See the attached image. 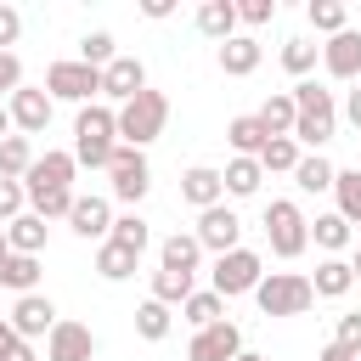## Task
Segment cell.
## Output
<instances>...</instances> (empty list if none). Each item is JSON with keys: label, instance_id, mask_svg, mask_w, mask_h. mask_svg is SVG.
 <instances>
[{"label": "cell", "instance_id": "24", "mask_svg": "<svg viewBox=\"0 0 361 361\" xmlns=\"http://www.w3.org/2000/svg\"><path fill=\"white\" fill-rule=\"evenodd\" d=\"M45 237H51V220H39L34 209H28V214H17V220L6 226L11 254H45Z\"/></svg>", "mask_w": 361, "mask_h": 361}, {"label": "cell", "instance_id": "42", "mask_svg": "<svg viewBox=\"0 0 361 361\" xmlns=\"http://www.w3.org/2000/svg\"><path fill=\"white\" fill-rule=\"evenodd\" d=\"M23 90V62H17V51H0V102H11Z\"/></svg>", "mask_w": 361, "mask_h": 361}, {"label": "cell", "instance_id": "2", "mask_svg": "<svg viewBox=\"0 0 361 361\" xmlns=\"http://www.w3.org/2000/svg\"><path fill=\"white\" fill-rule=\"evenodd\" d=\"M293 107H299L293 141L310 147V152H322V147L333 141V130H338V102H333V90H322L316 79H299V85H293Z\"/></svg>", "mask_w": 361, "mask_h": 361}, {"label": "cell", "instance_id": "51", "mask_svg": "<svg viewBox=\"0 0 361 361\" xmlns=\"http://www.w3.org/2000/svg\"><path fill=\"white\" fill-rule=\"evenodd\" d=\"M11 135H17V124H11V107L0 102V141H11Z\"/></svg>", "mask_w": 361, "mask_h": 361}, {"label": "cell", "instance_id": "4", "mask_svg": "<svg viewBox=\"0 0 361 361\" xmlns=\"http://www.w3.org/2000/svg\"><path fill=\"white\" fill-rule=\"evenodd\" d=\"M254 305L265 316H305L316 305V288L305 271H265V282L254 288Z\"/></svg>", "mask_w": 361, "mask_h": 361}, {"label": "cell", "instance_id": "52", "mask_svg": "<svg viewBox=\"0 0 361 361\" xmlns=\"http://www.w3.org/2000/svg\"><path fill=\"white\" fill-rule=\"evenodd\" d=\"M350 271H355V282H361V243H355V254H350Z\"/></svg>", "mask_w": 361, "mask_h": 361}, {"label": "cell", "instance_id": "34", "mask_svg": "<svg viewBox=\"0 0 361 361\" xmlns=\"http://www.w3.org/2000/svg\"><path fill=\"white\" fill-rule=\"evenodd\" d=\"M34 158H39V152H34V141H28V135L0 141V175H6V180H23V175L34 169Z\"/></svg>", "mask_w": 361, "mask_h": 361}, {"label": "cell", "instance_id": "45", "mask_svg": "<svg viewBox=\"0 0 361 361\" xmlns=\"http://www.w3.org/2000/svg\"><path fill=\"white\" fill-rule=\"evenodd\" d=\"M17 34H23V11L17 6H0V51L17 45Z\"/></svg>", "mask_w": 361, "mask_h": 361}, {"label": "cell", "instance_id": "47", "mask_svg": "<svg viewBox=\"0 0 361 361\" xmlns=\"http://www.w3.org/2000/svg\"><path fill=\"white\" fill-rule=\"evenodd\" d=\"M17 344H23V338H17V327H11V322H6V316H0V355H11V350H17Z\"/></svg>", "mask_w": 361, "mask_h": 361}, {"label": "cell", "instance_id": "40", "mask_svg": "<svg viewBox=\"0 0 361 361\" xmlns=\"http://www.w3.org/2000/svg\"><path fill=\"white\" fill-rule=\"evenodd\" d=\"M79 62H90V68H107V62H118V45H113V34H85L79 39Z\"/></svg>", "mask_w": 361, "mask_h": 361}, {"label": "cell", "instance_id": "18", "mask_svg": "<svg viewBox=\"0 0 361 361\" xmlns=\"http://www.w3.org/2000/svg\"><path fill=\"white\" fill-rule=\"evenodd\" d=\"M322 68H327L333 79H361V34H355V28L333 34V39L322 45Z\"/></svg>", "mask_w": 361, "mask_h": 361}, {"label": "cell", "instance_id": "1", "mask_svg": "<svg viewBox=\"0 0 361 361\" xmlns=\"http://www.w3.org/2000/svg\"><path fill=\"white\" fill-rule=\"evenodd\" d=\"M113 152H118V107H107V102L79 107V118H73V158L85 169H107Z\"/></svg>", "mask_w": 361, "mask_h": 361}, {"label": "cell", "instance_id": "43", "mask_svg": "<svg viewBox=\"0 0 361 361\" xmlns=\"http://www.w3.org/2000/svg\"><path fill=\"white\" fill-rule=\"evenodd\" d=\"M333 344H344L355 361H361V310H350V316H338V333H333Z\"/></svg>", "mask_w": 361, "mask_h": 361}, {"label": "cell", "instance_id": "29", "mask_svg": "<svg viewBox=\"0 0 361 361\" xmlns=\"http://www.w3.org/2000/svg\"><path fill=\"white\" fill-rule=\"evenodd\" d=\"M259 124H265L271 135H293V124H299L293 90H276V96H265V107H259Z\"/></svg>", "mask_w": 361, "mask_h": 361}, {"label": "cell", "instance_id": "16", "mask_svg": "<svg viewBox=\"0 0 361 361\" xmlns=\"http://www.w3.org/2000/svg\"><path fill=\"white\" fill-rule=\"evenodd\" d=\"M6 107H11L17 135H45V124H51V96H45V85H39V90H34V85H23Z\"/></svg>", "mask_w": 361, "mask_h": 361}, {"label": "cell", "instance_id": "22", "mask_svg": "<svg viewBox=\"0 0 361 361\" xmlns=\"http://www.w3.org/2000/svg\"><path fill=\"white\" fill-rule=\"evenodd\" d=\"M197 259H203V243H197L192 231H169L164 248H158V265H164V271H186V276H197Z\"/></svg>", "mask_w": 361, "mask_h": 361}, {"label": "cell", "instance_id": "7", "mask_svg": "<svg viewBox=\"0 0 361 361\" xmlns=\"http://www.w3.org/2000/svg\"><path fill=\"white\" fill-rule=\"evenodd\" d=\"M259 282H265V259H259L254 248H231V254H220L214 271H209V288H214L220 299H243V293H254Z\"/></svg>", "mask_w": 361, "mask_h": 361}, {"label": "cell", "instance_id": "30", "mask_svg": "<svg viewBox=\"0 0 361 361\" xmlns=\"http://www.w3.org/2000/svg\"><path fill=\"white\" fill-rule=\"evenodd\" d=\"M299 158H305V152H299V141H293V135H271V141H265V152H259V169H265V175H293V169H299Z\"/></svg>", "mask_w": 361, "mask_h": 361}, {"label": "cell", "instance_id": "15", "mask_svg": "<svg viewBox=\"0 0 361 361\" xmlns=\"http://www.w3.org/2000/svg\"><path fill=\"white\" fill-rule=\"evenodd\" d=\"M68 226H73V237H85V243H107L113 237V203L107 197H73V209H68Z\"/></svg>", "mask_w": 361, "mask_h": 361}, {"label": "cell", "instance_id": "49", "mask_svg": "<svg viewBox=\"0 0 361 361\" xmlns=\"http://www.w3.org/2000/svg\"><path fill=\"white\" fill-rule=\"evenodd\" d=\"M316 361H355V355H350L344 344H322V355H316Z\"/></svg>", "mask_w": 361, "mask_h": 361}, {"label": "cell", "instance_id": "44", "mask_svg": "<svg viewBox=\"0 0 361 361\" xmlns=\"http://www.w3.org/2000/svg\"><path fill=\"white\" fill-rule=\"evenodd\" d=\"M276 17V0H243L237 6V23H248V28H259V23H271Z\"/></svg>", "mask_w": 361, "mask_h": 361}, {"label": "cell", "instance_id": "13", "mask_svg": "<svg viewBox=\"0 0 361 361\" xmlns=\"http://www.w3.org/2000/svg\"><path fill=\"white\" fill-rule=\"evenodd\" d=\"M45 361H96V333L85 322H56L51 338H45Z\"/></svg>", "mask_w": 361, "mask_h": 361}, {"label": "cell", "instance_id": "3", "mask_svg": "<svg viewBox=\"0 0 361 361\" xmlns=\"http://www.w3.org/2000/svg\"><path fill=\"white\" fill-rule=\"evenodd\" d=\"M265 243H271L276 259H299L310 248V220H305V209L293 197H271L265 203Z\"/></svg>", "mask_w": 361, "mask_h": 361}, {"label": "cell", "instance_id": "39", "mask_svg": "<svg viewBox=\"0 0 361 361\" xmlns=\"http://www.w3.org/2000/svg\"><path fill=\"white\" fill-rule=\"evenodd\" d=\"M333 197H338V214H344L350 226H361V169H338Z\"/></svg>", "mask_w": 361, "mask_h": 361}, {"label": "cell", "instance_id": "33", "mask_svg": "<svg viewBox=\"0 0 361 361\" xmlns=\"http://www.w3.org/2000/svg\"><path fill=\"white\" fill-rule=\"evenodd\" d=\"M180 316H186V322H192V327L203 333V327H214V322H226V299H220L214 288H203V293H192V299L180 305Z\"/></svg>", "mask_w": 361, "mask_h": 361}, {"label": "cell", "instance_id": "19", "mask_svg": "<svg viewBox=\"0 0 361 361\" xmlns=\"http://www.w3.org/2000/svg\"><path fill=\"white\" fill-rule=\"evenodd\" d=\"M192 23H197V34H203V39L226 45V39H237V0H203Z\"/></svg>", "mask_w": 361, "mask_h": 361}, {"label": "cell", "instance_id": "11", "mask_svg": "<svg viewBox=\"0 0 361 361\" xmlns=\"http://www.w3.org/2000/svg\"><path fill=\"white\" fill-rule=\"evenodd\" d=\"M243 355V327L237 322H214L203 333H192L186 344V361H237Z\"/></svg>", "mask_w": 361, "mask_h": 361}, {"label": "cell", "instance_id": "10", "mask_svg": "<svg viewBox=\"0 0 361 361\" xmlns=\"http://www.w3.org/2000/svg\"><path fill=\"white\" fill-rule=\"evenodd\" d=\"M73 175H79V158L45 147V152L34 158V169L23 175V186H28V192H73Z\"/></svg>", "mask_w": 361, "mask_h": 361}, {"label": "cell", "instance_id": "50", "mask_svg": "<svg viewBox=\"0 0 361 361\" xmlns=\"http://www.w3.org/2000/svg\"><path fill=\"white\" fill-rule=\"evenodd\" d=\"M0 361H39V355H34V344H28V338H23V344H17V350H11V355H0Z\"/></svg>", "mask_w": 361, "mask_h": 361}, {"label": "cell", "instance_id": "27", "mask_svg": "<svg viewBox=\"0 0 361 361\" xmlns=\"http://www.w3.org/2000/svg\"><path fill=\"white\" fill-rule=\"evenodd\" d=\"M135 265H141V254L118 248L113 237H107V243H96V276H102V282H124V276H135Z\"/></svg>", "mask_w": 361, "mask_h": 361}, {"label": "cell", "instance_id": "20", "mask_svg": "<svg viewBox=\"0 0 361 361\" xmlns=\"http://www.w3.org/2000/svg\"><path fill=\"white\" fill-rule=\"evenodd\" d=\"M0 293H39V254H6L0 259Z\"/></svg>", "mask_w": 361, "mask_h": 361}, {"label": "cell", "instance_id": "31", "mask_svg": "<svg viewBox=\"0 0 361 361\" xmlns=\"http://www.w3.org/2000/svg\"><path fill=\"white\" fill-rule=\"evenodd\" d=\"M333 180H338V169H333L322 152H305L299 169H293V186H299V192H333Z\"/></svg>", "mask_w": 361, "mask_h": 361}, {"label": "cell", "instance_id": "14", "mask_svg": "<svg viewBox=\"0 0 361 361\" xmlns=\"http://www.w3.org/2000/svg\"><path fill=\"white\" fill-rule=\"evenodd\" d=\"M141 90H147V62H141V56H118V62L102 68V96H107V102L124 107V102H135Z\"/></svg>", "mask_w": 361, "mask_h": 361}, {"label": "cell", "instance_id": "25", "mask_svg": "<svg viewBox=\"0 0 361 361\" xmlns=\"http://www.w3.org/2000/svg\"><path fill=\"white\" fill-rule=\"evenodd\" d=\"M350 237H355V231H350V220H344L338 209H333V214H316V220H310V243H316V248H322L327 259H333V254H344V248H350Z\"/></svg>", "mask_w": 361, "mask_h": 361}, {"label": "cell", "instance_id": "26", "mask_svg": "<svg viewBox=\"0 0 361 361\" xmlns=\"http://www.w3.org/2000/svg\"><path fill=\"white\" fill-rule=\"evenodd\" d=\"M310 288H316V299H344L350 288H355V271H350V259H322L316 265V276H310Z\"/></svg>", "mask_w": 361, "mask_h": 361}, {"label": "cell", "instance_id": "6", "mask_svg": "<svg viewBox=\"0 0 361 361\" xmlns=\"http://www.w3.org/2000/svg\"><path fill=\"white\" fill-rule=\"evenodd\" d=\"M45 96H51V102H79V107H90V102L102 96V68L79 62V56L51 62V68H45Z\"/></svg>", "mask_w": 361, "mask_h": 361}, {"label": "cell", "instance_id": "46", "mask_svg": "<svg viewBox=\"0 0 361 361\" xmlns=\"http://www.w3.org/2000/svg\"><path fill=\"white\" fill-rule=\"evenodd\" d=\"M175 11V0H141V17H152V23H164Z\"/></svg>", "mask_w": 361, "mask_h": 361}, {"label": "cell", "instance_id": "38", "mask_svg": "<svg viewBox=\"0 0 361 361\" xmlns=\"http://www.w3.org/2000/svg\"><path fill=\"white\" fill-rule=\"evenodd\" d=\"M113 243H118V248H130V254H147L152 231H147V220L130 209V214H113Z\"/></svg>", "mask_w": 361, "mask_h": 361}, {"label": "cell", "instance_id": "53", "mask_svg": "<svg viewBox=\"0 0 361 361\" xmlns=\"http://www.w3.org/2000/svg\"><path fill=\"white\" fill-rule=\"evenodd\" d=\"M6 254H11V243H6V226H0V259H6Z\"/></svg>", "mask_w": 361, "mask_h": 361}, {"label": "cell", "instance_id": "41", "mask_svg": "<svg viewBox=\"0 0 361 361\" xmlns=\"http://www.w3.org/2000/svg\"><path fill=\"white\" fill-rule=\"evenodd\" d=\"M17 214H28V186H23V180H6V175H0V226H11Z\"/></svg>", "mask_w": 361, "mask_h": 361}, {"label": "cell", "instance_id": "35", "mask_svg": "<svg viewBox=\"0 0 361 361\" xmlns=\"http://www.w3.org/2000/svg\"><path fill=\"white\" fill-rule=\"evenodd\" d=\"M305 17H310V28H316V34H327V39L350 28V11H344V0H310V6H305Z\"/></svg>", "mask_w": 361, "mask_h": 361}, {"label": "cell", "instance_id": "9", "mask_svg": "<svg viewBox=\"0 0 361 361\" xmlns=\"http://www.w3.org/2000/svg\"><path fill=\"white\" fill-rule=\"evenodd\" d=\"M192 237L203 243V254H231V248H243V220H237V209L231 203H214V209H203L197 214V226H192Z\"/></svg>", "mask_w": 361, "mask_h": 361}, {"label": "cell", "instance_id": "28", "mask_svg": "<svg viewBox=\"0 0 361 361\" xmlns=\"http://www.w3.org/2000/svg\"><path fill=\"white\" fill-rule=\"evenodd\" d=\"M220 180H226V197H254L259 180H265V169H259V158H231L220 169Z\"/></svg>", "mask_w": 361, "mask_h": 361}, {"label": "cell", "instance_id": "48", "mask_svg": "<svg viewBox=\"0 0 361 361\" xmlns=\"http://www.w3.org/2000/svg\"><path fill=\"white\" fill-rule=\"evenodd\" d=\"M344 118H350V124H355V130H361V85H355V90H350V96H344Z\"/></svg>", "mask_w": 361, "mask_h": 361}, {"label": "cell", "instance_id": "32", "mask_svg": "<svg viewBox=\"0 0 361 361\" xmlns=\"http://www.w3.org/2000/svg\"><path fill=\"white\" fill-rule=\"evenodd\" d=\"M169 327H175L169 305H158V299H141V305H135V333H141L147 344H164V338H169Z\"/></svg>", "mask_w": 361, "mask_h": 361}, {"label": "cell", "instance_id": "36", "mask_svg": "<svg viewBox=\"0 0 361 361\" xmlns=\"http://www.w3.org/2000/svg\"><path fill=\"white\" fill-rule=\"evenodd\" d=\"M316 56H322V45H316V39H305V34L282 39V68L293 73V85H299V79H305V73L316 68Z\"/></svg>", "mask_w": 361, "mask_h": 361}, {"label": "cell", "instance_id": "54", "mask_svg": "<svg viewBox=\"0 0 361 361\" xmlns=\"http://www.w3.org/2000/svg\"><path fill=\"white\" fill-rule=\"evenodd\" d=\"M237 361H265V355H254V350H243V355H237Z\"/></svg>", "mask_w": 361, "mask_h": 361}, {"label": "cell", "instance_id": "12", "mask_svg": "<svg viewBox=\"0 0 361 361\" xmlns=\"http://www.w3.org/2000/svg\"><path fill=\"white\" fill-rule=\"evenodd\" d=\"M6 322L17 327V338H28V344H34V338H51V327H56L62 316H56V305H51L45 293H23V299L11 305V316H6Z\"/></svg>", "mask_w": 361, "mask_h": 361}, {"label": "cell", "instance_id": "5", "mask_svg": "<svg viewBox=\"0 0 361 361\" xmlns=\"http://www.w3.org/2000/svg\"><path fill=\"white\" fill-rule=\"evenodd\" d=\"M164 124H169V96L152 90V85H147L135 102L118 107V135H124V147H147V141H158Z\"/></svg>", "mask_w": 361, "mask_h": 361}, {"label": "cell", "instance_id": "17", "mask_svg": "<svg viewBox=\"0 0 361 361\" xmlns=\"http://www.w3.org/2000/svg\"><path fill=\"white\" fill-rule=\"evenodd\" d=\"M180 197L203 214V209H214V203H226V180H220V169H209V164H192L186 175H180Z\"/></svg>", "mask_w": 361, "mask_h": 361}, {"label": "cell", "instance_id": "21", "mask_svg": "<svg viewBox=\"0 0 361 361\" xmlns=\"http://www.w3.org/2000/svg\"><path fill=\"white\" fill-rule=\"evenodd\" d=\"M226 141H231V152H237V158H259V152H265V141H271V130L259 124V113H237V118L226 124Z\"/></svg>", "mask_w": 361, "mask_h": 361}, {"label": "cell", "instance_id": "8", "mask_svg": "<svg viewBox=\"0 0 361 361\" xmlns=\"http://www.w3.org/2000/svg\"><path fill=\"white\" fill-rule=\"evenodd\" d=\"M107 186H113L118 203H141L147 186H152V164H147V152L118 141V152H113V164H107Z\"/></svg>", "mask_w": 361, "mask_h": 361}, {"label": "cell", "instance_id": "37", "mask_svg": "<svg viewBox=\"0 0 361 361\" xmlns=\"http://www.w3.org/2000/svg\"><path fill=\"white\" fill-rule=\"evenodd\" d=\"M192 293H197V288H192L186 271H164V265L152 271V299H158V305H186Z\"/></svg>", "mask_w": 361, "mask_h": 361}, {"label": "cell", "instance_id": "23", "mask_svg": "<svg viewBox=\"0 0 361 361\" xmlns=\"http://www.w3.org/2000/svg\"><path fill=\"white\" fill-rule=\"evenodd\" d=\"M259 56H265V51H259V39H254V34H237V39H226V45H220V73L248 79V73L259 68Z\"/></svg>", "mask_w": 361, "mask_h": 361}]
</instances>
